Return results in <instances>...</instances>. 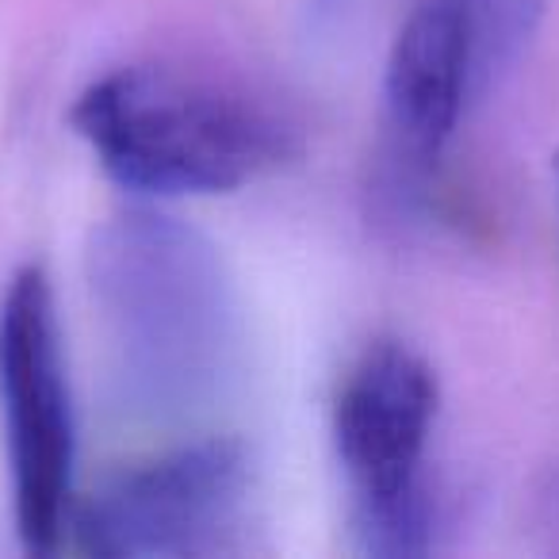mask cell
Masks as SVG:
<instances>
[{
	"mask_svg": "<svg viewBox=\"0 0 559 559\" xmlns=\"http://www.w3.org/2000/svg\"><path fill=\"white\" fill-rule=\"evenodd\" d=\"M88 284L131 411L188 418L226 395L241 365V307L200 230L123 211L88 246Z\"/></svg>",
	"mask_w": 559,
	"mask_h": 559,
	"instance_id": "1",
	"label": "cell"
},
{
	"mask_svg": "<svg viewBox=\"0 0 559 559\" xmlns=\"http://www.w3.org/2000/svg\"><path fill=\"white\" fill-rule=\"evenodd\" d=\"M70 123L108 177L146 195L234 192L296 154L292 131L261 104L165 66L96 78Z\"/></svg>",
	"mask_w": 559,
	"mask_h": 559,
	"instance_id": "2",
	"label": "cell"
},
{
	"mask_svg": "<svg viewBox=\"0 0 559 559\" xmlns=\"http://www.w3.org/2000/svg\"><path fill=\"white\" fill-rule=\"evenodd\" d=\"M437 403L433 368L403 342H376L337 388L334 444L357 498L353 533L365 556L406 559L433 548L421 464Z\"/></svg>",
	"mask_w": 559,
	"mask_h": 559,
	"instance_id": "3",
	"label": "cell"
},
{
	"mask_svg": "<svg viewBox=\"0 0 559 559\" xmlns=\"http://www.w3.org/2000/svg\"><path fill=\"white\" fill-rule=\"evenodd\" d=\"M0 414L16 533L27 551H55L70 513L73 406L55 292L39 264H24L0 296Z\"/></svg>",
	"mask_w": 559,
	"mask_h": 559,
	"instance_id": "4",
	"label": "cell"
},
{
	"mask_svg": "<svg viewBox=\"0 0 559 559\" xmlns=\"http://www.w3.org/2000/svg\"><path fill=\"white\" fill-rule=\"evenodd\" d=\"M253 498L241 441L207 437L134 464L81 506L73 533L104 559H195L238 544Z\"/></svg>",
	"mask_w": 559,
	"mask_h": 559,
	"instance_id": "5",
	"label": "cell"
},
{
	"mask_svg": "<svg viewBox=\"0 0 559 559\" xmlns=\"http://www.w3.org/2000/svg\"><path fill=\"white\" fill-rule=\"evenodd\" d=\"M475 88V58L456 0H426L399 27L383 73V116L395 162L414 173L437 165Z\"/></svg>",
	"mask_w": 559,
	"mask_h": 559,
	"instance_id": "6",
	"label": "cell"
},
{
	"mask_svg": "<svg viewBox=\"0 0 559 559\" xmlns=\"http://www.w3.org/2000/svg\"><path fill=\"white\" fill-rule=\"evenodd\" d=\"M475 58V88H487L533 43L548 0H456Z\"/></svg>",
	"mask_w": 559,
	"mask_h": 559,
	"instance_id": "7",
	"label": "cell"
},
{
	"mask_svg": "<svg viewBox=\"0 0 559 559\" xmlns=\"http://www.w3.org/2000/svg\"><path fill=\"white\" fill-rule=\"evenodd\" d=\"M536 528L548 540V548L559 551V467H551L536 490Z\"/></svg>",
	"mask_w": 559,
	"mask_h": 559,
	"instance_id": "8",
	"label": "cell"
},
{
	"mask_svg": "<svg viewBox=\"0 0 559 559\" xmlns=\"http://www.w3.org/2000/svg\"><path fill=\"white\" fill-rule=\"evenodd\" d=\"M556 177H559V154H556Z\"/></svg>",
	"mask_w": 559,
	"mask_h": 559,
	"instance_id": "9",
	"label": "cell"
}]
</instances>
